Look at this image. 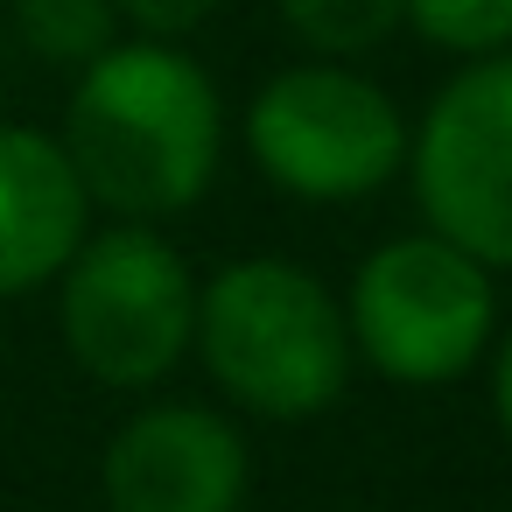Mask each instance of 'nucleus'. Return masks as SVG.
Masks as SVG:
<instances>
[{"mask_svg": "<svg viewBox=\"0 0 512 512\" xmlns=\"http://www.w3.org/2000/svg\"><path fill=\"white\" fill-rule=\"evenodd\" d=\"M92 232V197L43 127H0V295L50 288Z\"/></svg>", "mask_w": 512, "mask_h": 512, "instance_id": "obj_8", "label": "nucleus"}, {"mask_svg": "<svg viewBox=\"0 0 512 512\" xmlns=\"http://www.w3.org/2000/svg\"><path fill=\"white\" fill-rule=\"evenodd\" d=\"M351 358H365L393 386H449L463 379L498 337V288L463 246L400 232L372 246L344 295Z\"/></svg>", "mask_w": 512, "mask_h": 512, "instance_id": "obj_5", "label": "nucleus"}, {"mask_svg": "<svg viewBox=\"0 0 512 512\" xmlns=\"http://www.w3.org/2000/svg\"><path fill=\"white\" fill-rule=\"evenodd\" d=\"M0 50H8V15H0Z\"/></svg>", "mask_w": 512, "mask_h": 512, "instance_id": "obj_14", "label": "nucleus"}, {"mask_svg": "<svg viewBox=\"0 0 512 512\" xmlns=\"http://www.w3.org/2000/svg\"><path fill=\"white\" fill-rule=\"evenodd\" d=\"M288 36L309 50V57H330V64H351L365 50H379L393 29H400V0H274Z\"/></svg>", "mask_w": 512, "mask_h": 512, "instance_id": "obj_10", "label": "nucleus"}, {"mask_svg": "<svg viewBox=\"0 0 512 512\" xmlns=\"http://www.w3.org/2000/svg\"><path fill=\"white\" fill-rule=\"evenodd\" d=\"M211 386L260 421H309L351 386L344 295L302 260L253 253L197 281V337Z\"/></svg>", "mask_w": 512, "mask_h": 512, "instance_id": "obj_2", "label": "nucleus"}, {"mask_svg": "<svg viewBox=\"0 0 512 512\" xmlns=\"http://www.w3.org/2000/svg\"><path fill=\"white\" fill-rule=\"evenodd\" d=\"M15 22V43L36 57V64H50V71H85V64H99L113 43H127L120 29V8L113 0H8L0 8Z\"/></svg>", "mask_w": 512, "mask_h": 512, "instance_id": "obj_9", "label": "nucleus"}, {"mask_svg": "<svg viewBox=\"0 0 512 512\" xmlns=\"http://www.w3.org/2000/svg\"><path fill=\"white\" fill-rule=\"evenodd\" d=\"M421 225L477 267H512V50L470 57L407 127Z\"/></svg>", "mask_w": 512, "mask_h": 512, "instance_id": "obj_6", "label": "nucleus"}, {"mask_svg": "<svg viewBox=\"0 0 512 512\" xmlns=\"http://www.w3.org/2000/svg\"><path fill=\"white\" fill-rule=\"evenodd\" d=\"M253 169L295 204H358L407 169V113L358 64H288L246 106Z\"/></svg>", "mask_w": 512, "mask_h": 512, "instance_id": "obj_4", "label": "nucleus"}, {"mask_svg": "<svg viewBox=\"0 0 512 512\" xmlns=\"http://www.w3.org/2000/svg\"><path fill=\"white\" fill-rule=\"evenodd\" d=\"M400 22L463 64L512 50V0H400Z\"/></svg>", "mask_w": 512, "mask_h": 512, "instance_id": "obj_11", "label": "nucleus"}, {"mask_svg": "<svg viewBox=\"0 0 512 512\" xmlns=\"http://www.w3.org/2000/svg\"><path fill=\"white\" fill-rule=\"evenodd\" d=\"M120 8V22L127 29H141L148 43H183V36H197L225 0H113Z\"/></svg>", "mask_w": 512, "mask_h": 512, "instance_id": "obj_12", "label": "nucleus"}, {"mask_svg": "<svg viewBox=\"0 0 512 512\" xmlns=\"http://www.w3.org/2000/svg\"><path fill=\"white\" fill-rule=\"evenodd\" d=\"M253 456L232 414L197 400H155L106 442L99 491L113 512H239Z\"/></svg>", "mask_w": 512, "mask_h": 512, "instance_id": "obj_7", "label": "nucleus"}, {"mask_svg": "<svg viewBox=\"0 0 512 512\" xmlns=\"http://www.w3.org/2000/svg\"><path fill=\"white\" fill-rule=\"evenodd\" d=\"M64 155L92 197L127 225L190 211L225 162V99L183 43H113L71 78Z\"/></svg>", "mask_w": 512, "mask_h": 512, "instance_id": "obj_1", "label": "nucleus"}, {"mask_svg": "<svg viewBox=\"0 0 512 512\" xmlns=\"http://www.w3.org/2000/svg\"><path fill=\"white\" fill-rule=\"evenodd\" d=\"M50 288L64 351L85 379L113 393H148L190 358L197 274L169 232L113 218L106 232H85V246Z\"/></svg>", "mask_w": 512, "mask_h": 512, "instance_id": "obj_3", "label": "nucleus"}, {"mask_svg": "<svg viewBox=\"0 0 512 512\" xmlns=\"http://www.w3.org/2000/svg\"><path fill=\"white\" fill-rule=\"evenodd\" d=\"M491 414H498V428L512 442V330L491 337Z\"/></svg>", "mask_w": 512, "mask_h": 512, "instance_id": "obj_13", "label": "nucleus"}]
</instances>
